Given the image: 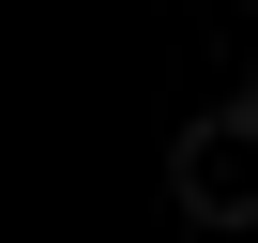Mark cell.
<instances>
[{"label":"cell","instance_id":"7a4b0ae2","mask_svg":"<svg viewBox=\"0 0 258 243\" xmlns=\"http://www.w3.org/2000/svg\"><path fill=\"white\" fill-rule=\"evenodd\" d=\"M243 106H258V91H243Z\"/></svg>","mask_w":258,"mask_h":243},{"label":"cell","instance_id":"6da1fadb","mask_svg":"<svg viewBox=\"0 0 258 243\" xmlns=\"http://www.w3.org/2000/svg\"><path fill=\"white\" fill-rule=\"evenodd\" d=\"M167 198H182L198 228H258V106L182 122V137H167Z\"/></svg>","mask_w":258,"mask_h":243}]
</instances>
